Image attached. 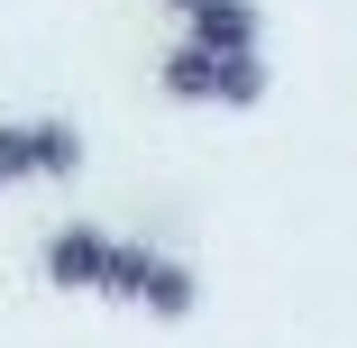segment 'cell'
I'll use <instances>...</instances> for the list:
<instances>
[{
    "label": "cell",
    "instance_id": "obj_1",
    "mask_svg": "<svg viewBox=\"0 0 357 348\" xmlns=\"http://www.w3.org/2000/svg\"><path fill=\"white\" fill-rule=\"evenodd\" d=\"M110 229H92V220H64L55 239H46V285L55 294H101V266H110Z\"/></svg>",
    "mask_w": 357,
    "mask_h": 348
},
{
    "label": "cell",
    "instance_id": "obj_2",
    "mask_svg": "<svg viewBox=\"0 0 357 348\" xmlns=\"http://www.w3.org/2000/svg\"><path fill=\"white\" fill-rule=\"evenodd\" d=\"M257 37H266L257 0H211L183 19V46H202V55H257Z\"/></svg>",
    "mask_w": 357,
    "mask_h": 348
},
{
    "label": "cell",
    "instance_id": "obj_3",
    "mask_svg": "<svg viewBox=\"0 0 357 348\" xmlns=\"http://www.w3.org/2000/svg\"><path fill=\"white\" fill-rule=\"evenodd\" d=\"M156 83H165V101H220V55L174 46V55L156 64Z\"/></svg>",
    "mask_w": 357,
    "mask_h": 348
},
{
    "label": "cell",
    "instance_id": "obj_4",
    "mask_svg": "<svg viewBox=\"0 0 357 348\" xmlns=\"http://www.w3.org/2000/svg\"><path fill=\"white\" fill-rule=\"evenodd\" d=\"M0 183H46V137H37V119H0Z\"/></svg>",
    "mask_w": 357,
    "mask_h": 348
},
{
    "label": "cell",
    "instance_id": "obj_5",
    "mask_svg": "<svg viewBox=\"0 0 357 348\" xmlns=\"http://www.w3.org/2000/svg\"><path fill=\"white\" fill-rule=\"evenodd\" d=\"M266 55H220V110H257L266 101Z\"/></svg>",
    "mask_w": 357,
    "mask_h": 348
},
{
    "label": "cell",
    "instance_id": "obj_6",
    "mask_svg": "<svg viewBox=\"0 0 357 348\" xmlns=\"http://www.w3.org/2000/svg\"><path fill=\"white\" fill-rule=\"evenodd\" d=\"M37 137H46V183L83 174V128H74V119H37Z\"/></svg>",
    "mask_w": 357,
    "mask_h": 348
},
{
    "label": "cell",
    "instance_id": "obj_7",
    "mask_svg": "<svg viewBox=\"0 0 357 348\" xmlns=\"http://www.w3.org/2000/svg\"><path fill=\"white\" fill-rule=\"evenodd\" d=\"M165 10H183V19H192V10H211V0H165Z\"/></svg>",
    "mask_w": 357,
    "mask_h": 348
}]
</instances>
